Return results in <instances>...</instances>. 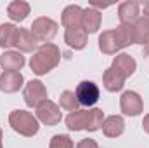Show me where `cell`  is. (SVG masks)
I'll return each mask as SVG.
<instances>
[{
  "label": "cell",
  "instance_id": "cell-19",
  "mask_svg": "<svg viewBox=\"0 0 149 148\" xmlns=\"http://www.w3.org/2000/svg\"><path fill=\"white\" fill-rule=\"evenodd\" d=\"M28 14H30V4L24 2V0H14L7 7V16L16 23L24 21L28 18Z\"/></svg>",
  "mask_w": 149,
  "mask_h": 148
},
{
  "label": "cell",
  "instance_id": "cell-23",
  "mask_svg": "<svg viewBox=\"0 0 149 148\" xmlns=\"http://www.w3.org/2000/svg\"><path fill=\"white\" fill-rule=\"evenodd\" d=\"M134 37H135V44L146 45L149 42V21L144 18H139L134 23Z\"/></svg>",
  "mask_w": 149,
  "mask_h": 148
},
{
  "label": "cell",
  "instance_id": "cell-29",
  "mask_svg": "<svg viewBox=\"0 0 149 148\" xmlns=\"http://www.w3.org/2000/svg\"><path fill=\"white\" fill-rule=\"evenodd\" d=\"M144 56H149V42L144 45Z\"/></svg>",
  "mask_w": 149,
  "mask_h": 148
},
{
  "label": "cell",
  "instance_id": "cell-18",
  "mask_svg": "<svg viewBox=\"0 0 149 148\" xmlns=\"http://www.w3.org/2000/svg\"><path fill=\"white\" fill-rule=\"evenodd\" d=\"M99 49H101L104 54H108V56L116 54V52L121 49V45H120V42H118V37H116L114 30L102 32V33L99 35Z\"/></svg>",
  "mask_w": 149,
  "mask_h": 148
},
{
  "label": "cell",
  "instance_id": "cell-27",
  "mask_svg": "<svg viewBox=\"0 0 149 148\" xmlns=\"http://www.w3.org/2000/svg\"><path fill=\"white\" fill-rule=\"evenodd\" d=\"M142 18L149 21V2H144V5H142Z\"/></svg>",
  "mask_w": 149,
  "mask_h": 148
},
{
  "label": "cell",
  "instance_id": "cell-16",
  "mask_svg": "<svg viewBox=\"0 0 149 148\" xmlns=\"http://www.w3.org/2000/svg\"><path fill=\"white\" fill-rule=\"evenodd\" d=\"M125 77L120 73L118 70H114L113 66H109L104 75H102V84H104V87H106V91H109V92H118V91H121L123 89V85H125Z\"/></svg>",
  "mask_w": 149,
  "mask_h": 148
},
{
  "label": "cell",
  "instance_id": "cell-9",
  "mask_svg": "<svg viewBox=\"0 0 149 148\" xmlns=\"http://www.w3.org/2000/svg\"><path fill=\"white\" fill-rule=\"evenodd\" d=\"M23 73L21 72H3L0 75V91L5 94L17 92L23 87Z\"/></svg>",
  "mask_w": 149,
  "mask_h": 148
},
{
  "label": "cell",
  "instance_id": "cell-15",
  "mask_svg": "<svg viewBox=\"0 0 149 148\" xmlns=\"http://www.w3.org/2000/svg\"><path fill=\"white\" fill-rule=\"evenodd\" d=\"M101 129H102V132H104L106 138H118L125 131V120L120 115H109V117L104 118Z\"/></svg>",
  "mask_w": 149,
  "mask_h": 148
},
{
  "label": "cell",
  "instance_id": "cell-20",
  "mask_svg": "<svg viewBox=\"0 0 149 148\" xmlns=\"http://www.w3.org/2000/svg\"><path fill=\"white\" fill-rule=\"evenodd\" d=\"M14 47H17L19 52H33V51L37 49V40L33 38V35H31L30 30H26V28H19Z\"/></svg>",
  "mask_w": 149,
  "mask_h": 148
},
{
  "label": "cell",
  "instance_id": "cell-5",
  "mask_svg": "<svg viewBox=\"0 0 149 148\" xmlns=\"http://www.w3.org/2000/svg\"><path fill=\"white\" fill-rule=\"evenodd\" d=\"M74 96L78 99V105L81 106H94L97 101H99V96H101V91L97 87L95 82L92 80H83L76 85L74 89Z\"/></svg>",
  "mask_w": 149,
  "mask_h": 148
},
{
  "label": "cell",
  "instance_id": "cell-21",
  "mask_svg": "<svg viewBox=\"0 0 149 148\" xmlns=\"http://www.w3.org/2000/svg\"><path fill=\"white\" fill-rule=\"evenodd\" d=\"M19 28L12 23H2L0 25V47L2 49H9L14 47L16 38H17Z\"/></svg>",
  "mask_w": 149,
  "mask_h": 148
},
{
  "label": "cell",
  "instance_id": "cell-1",
  "mask_svg": "<svg viewBox=\"0 0 149 148\" xmlns=\"http://www.w3.org/2000/svg\"><path fill=\"white\" fill-rule=\"evenodd\" d=\"M66 127L70 131H99L104 122V111L101 108H90V110H76L71 111L66 117Z\"/></svg>",
  "mask_w": 149,
  "mask_h": 148
},
{
  "label": "cell",
  "instance_id": "cell-10",
  "mask_svg": "<svg viewBox=\"0 0 149 148\" xmlns=\"http://www.w3.org/2000/svg\"><path fill=\"white\" fill-rule=\"evenodd\" d=\"M141 16V5L139 2H134V0H128V2H123L120 4L118 7V18L121 21V25H134Z\"/></svg>",
  "mask_w": 149,
  "mask_h": 148
},
{
  "label": "cell",
  "instance_id": "cell-3",
  "mask_svg": "<svg viewBox=\"0 0 149 148\" xmlns=\"http://www.w3.org/2000/svg\"><path fill=\"white\" fill-rule=\"evenodd\" d=\"M9 124H10V127H12L17 134L26 136V138L35 136L38 132V129H40L38 118L33 113H30V111H26V110L10 111V115H9Z\"/></svg>",
  "mask_w": 149,
  "mask_h": 148
},
{
  "label": "cell",
  "instance_id": "cell-17",
  "mask_svg": "<svg viewBox=\"0 0 149 148\" xmlns=\"http://www.w3.org/2000/svg\"><path fill=\"white\" fill-rule=\"evenodd\" d=\"M81 16H83V9L80 5H68L64 11H63V16H61V23L63 26L68 30V28H76V26H81Z\"/></svg>",
  "mask_w": 149,
  "mask_h": 148
},
{
  "label": "cell",
  "instance_id": "cell-28",
  "mask_svg": "<svg viewBox=\"0 0 149 148\" xmlns=\"http://www.w3.org/2000/svg\"><path fill=\"white\" fill-rule=\"evenodd\" d=\"M142 127H144V131L149 134V113L144 117V120H142Z\"/></svg>",
  "mask_w": 149,
  "mask_h": 148
},
{
  "label": "cell",
  "instance_id": "cell-13",
  "mask_svg": "<svg viewBox=\"0 0 149 148\" xmlns=\"http://www.w3.org/2000/svg\"><path fill=\"white\" fill-rule=\"evenodd\" d=\"M101 23H102V14H101L97 9H94V7L83 9L81 28H83L87 33H95V32L101 28Z\"/></svg>",
  "mask_w": 149,
  "mask_h": 148
},
{
  "label": "cell",
  "instance_id": "cell-4",
  "mask_svg": "<svg viewBox=\"0 0 149 148\" xmlns=\"http://www.w3.org/2000/svg\"><path fill=\"white\" fill-rule=\"evenodd\" d=\"M30 32H31L33 38L37 40V44L38 42L49 44L52 38L57 35V23L54 19H50V18L42 16V18H37L33 21V25L30 26Z\"/></svg>",
  "mask_w": 149,
  "mask_h": 148
},
{
  "label": "cell",
  "instance_id": "cell-12",
  "mask_svg": "<svg viewBox=\"0 0 149 148\" xmlns=\"http://www.w3.org/2000/svg\"><path fill=\"white\" fill-rule=\"evenodd\" d=\"M64 42L74 49V51H81L85 49L87 42H88V33L81 28V26H76V28H68L66 33H64Z\"/></svg>",
  "mask_w": 149,
  "mask_h": 148
},
{
  "label": "cell",
  "instance_id": "cell-30",
  "mask_svg": "<svg viewBox=\"0 0 149 148\" xmlns=\"http://www.w3.org/2000/svg\"><path fill=\"white\" fill-rule=\"evenodd\" d=\"M0 148H3V145H2V129H0Z\"/></svg>",
  "mask_w": 149,
  "mask_h": 148
},
{
  "label": "cell",
  "instance_id": "cell-25",
  "mask_svg": "<svg viewBox=\"0 0 149 148\" xmlns=\"http://www.w3.org/2000/svg\"><path fill=\"white\" fill-rule=\"evenodd\" d=\"M49 148H74V143L68 134H56L52 136Z\"/></svg>",
  "mask_w": 149,
  "mask_h": 148
},
{
  "label": "cell",
  "instance_id": "cell-6",
  "mask_svg": "<svg viewBox=\"0 0 149 148\" xmlns=\"http://www.w3.org/2000/svg\"><path fill=\"white\" fill-rule=\"evenodd\" d=\"M37 118L42 124L52 127V125H57V124L61 122L63 113H61V108H59L54 101L45 99V101H42L37 106Z\"/></svg>",
  "mask_w": 149,
  "mask_h": 148
},
{
  "label": "cell",
  "instance_id": "cell-8",
  "mask_svg": "<svg viewBox=\"0 0 149 148\" xmlns=\"http://www.w3.org/2000/svg\"><path fill=\"white\" fill-rule=\"evenodd\" d=\"M120 108L128 117H137L144 110V103L135 91H125L120 98Z\"/></svg>",
  "mask_w": 149,
  "mask_h": 148
},
{
  "label": "cell",
  "instance_id": "cell-2",
  "mask_svg": "<svg viewBox=\"0 0 149 148\" xmlns=\"http://www.w3.org/2000/svg\"><path fill=\"white\" fill-rule=\"evenodd\" d=\"M61 61V51L56 44L49 42V44H42L38 47V51L31 56L30 59V68L31 72L37 75H45L52 72Z\"/></svg>",
  "mask_w": 149,
  "mask_h": 148
},
{
  "label": "cell",
  "instance_id": "cell-14",
  "mask_svg": "<svg viewBox=\"0 0 149 148\" xmlns=\"http://www.w3.org/2000/svg\"><path fill=\"white\" fill-rule=\"evenodd\" d=\"M111 66L114 68V70H118L125 78H128L130 75H134L135 73V70H137V63H135V59H134L130 54H125V52L114 56Z\"/></svg>",
  "mask_w": 149,
  "mask_h": 148
},
{
  "label": "cell",
  "instance_id": "cell-22",
  "mask_svg": "<svg viewBox=\"0 0 149 148\" xmlns=\"http://www.w3.org/2000/svg\"><path fill=\"white\" fill-rule=\"evenodd\" d=\"M114 33L118 37V42L121 45V49L128 47L130 44H135V37H134V25H118L114 28Z\"/></svg>",
  "mask_w": 149,
  "mask_h": 148
},
{
  "label": "cell",
  "instance_id": "cell-26",
  "mask_svg": "<svg viewBox=\"0 0 149 148\" xmlns=\"http://www.w3.org/2000/svg\"><path fill=\"white\" fill-rule=\"evenodd\" d=\"M76 148H99V145H97V141H95V140L85 138V140H81V141L76 145Z\"/></svg>",
  "mask_w": 149,
  "mask_h": 148
},
{
  "label": "cell",
  "instance_id": "cell-11",
  "mask_svg": "<svg viewBox=\"0 0 149 148\" xmlns=\"http://www.w3.org/2000/svg\"><path fill=\"white\" fill-rule=\"evenodd\" d=\"M26 59L19 51H5L0 56V66L5 72H19L24 66Z\"/></svg>",
  "mask_w": 149,
  "mask_h": 148
},
{
  "label": "cell",
  "instance_id": "cell-7",
  "mask_svg": "<svg viewBox=\"0 0 149 148\" xmlns=\"http://www.w3.org/2000/svg\"><path fill=\"white\" fill-rule=\"evenodd\" d=\"M23 98H24V103L30 108H37L42 101L47 99V87L43 85L42 80H30L24 85Z\"/></svg>",
  "mask_w": 149,
  "mask_h": 148
},
{
  "label": "cell",
  "instance_id": "cell-24",
  "mask_svg": "<svg viewBox=\"0 0 149 148\" xmlns=\"http://www.w3.org/2000/svg\"><path fill=\"white\" fill-rule=\"evenodd\" d=\"M59 105H61V108L66 111H76L78 110V99H76V96H74L73 91H64V92H61V98H59Z\"/></svg>",
  "mask_w": 149,
  "mask_h": 148
}]
</instances>
